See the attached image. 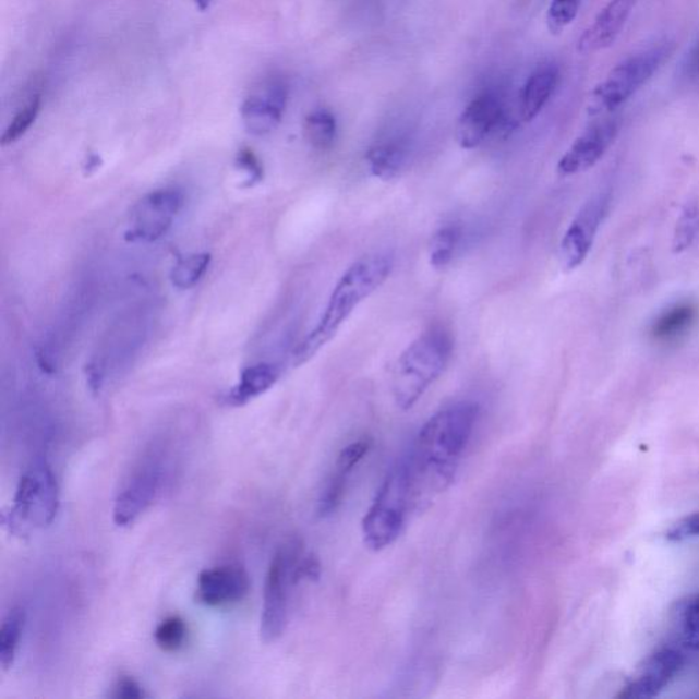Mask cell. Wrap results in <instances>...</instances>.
<instances>
[{
	"mask_svg": "<svg viewBox=\"0 0 699 699\" xmlns=\"http://www.w3.org/2000/svg\"><path fill=\"white\" fill-rule=\"evenodd\" d=\"M479 413V405L462 400L438 410L422 425L405 458L414 511H420L454 484Z\"/></svg>",
	"mask_w": 699,
	"mask_h": 699,
	"instance_id": "6da1fadb",
	"label": "cell"
},
{
	"mask_svg": "<svg viewBox=\"0 0 699 699\" xmlns=\"http://www.w3.org/2000/svg\"><path fill=\"white\" fill-rule=\"evenodd\" d=\"M394 267L395 254L389 251L367 253L351 263L336 281L316 327L297 347L294 366L306 364L324 349L351 313L386 284Z\"/></svg>",
	"mask_w": 699,
	"mask_h": 699,
	"instance_id": "7a4b0ae2",
	"label": "cell"
},
{
	"mask_svg": "<svg viewBox=\"0 0 699 699\" xmlns=\"http://www.w3.org/2000/svg\"><path fill=\"white\" fill-rule=\"evenodd\" d=\"M454 341L446 329L433 327L406 347L394 366L391 389L399 409H413L446 372Z\"/></svg>",
	"mask_w": 699,
	"mask_h": 699,
	"instance_id": "3957f363",
	"label": "cell"
},
{
	"mask_svg": "<svg viewBox=\"0 0 699 699\" xmlns=\"http://www.w3.org/2000/svg\"><path fill=\"white\" fill-rule=\"evenodd\" d=\"M414 511L408 465L405 458L388 471L375 501L362 520L364 543L371 551H383L402 534L408 517Z\"/></svg>",
	"mask_w": 699,
	"mask_h": 699,
	"instance_id": "277c9868",
	"label": "cell"
},
{
	"mask_svg": "<svg viewBox=\"0 0 699 699\" xmlns=\"http://www.w3.org/2000/svg\"><path fill=\"white\" fill-rule=\"evenodd\" d=\"M171 474L170 454L162 444L146 449L113 503L112 518L119 528L133 525L148 511L165 490Z\"/></svg>",
	"mask_w": 699,
	"mask_h": 699,
	"instance_id": "5b68a950",
	"label": "cell"
},
{
	"mask_svg": "<svg viewBox=\"0 0 699 699\" xmlns=\"http://www.w3.org/2000/svg\"><path fill=\"white\" fill-rule=\"evenodd\" d=\"M303 554L302 543L291 539L276 550L265 578L260 637L264 643H274L284 636L289 623L290 594L296 587L294 570Z\"/></svg>",
	"mask_w": 699,
	"mask_h": 699,
	"instance_id": "8992f818",
	"label": "cell"
},
{
	"mask_svg": "<svg viewBox=\"0 0 699 699\" xmlns=\"http://www.w3.org/2000/svg\"><path fill=\"white\" fill-rule=\"evenodd\" d=\"M670 43H659L623 59L606 75L603 83L595 86L592 94V112H612L631 99L671 56Z\"/></svg>",
	"mask_w": 699,
	"mask_h": 699,
	"instance_id": "52a82bcc",
	"label": "cell"
},
{
	"mask_svg": "<svg viewBox=\"0 0 699 699\" xmlns=\"http://www.w3.org/2000/svg\"><path fill=\"white\" fill-rule=\"evenodd\" d=\"M13 503L9 514L12 532L24 534L31 528H45L53 522L59 508V487L46 460H36L21 475Z\"/></svg>",
	"mask_w": 699,
	"mask_h": 699,
	"instance_id": "ba28073f",
	"label": "cell"
},
{
	"mask_svg": "<svg viewBox=\"0 0 699 699\" xmlns=\"http://www.w3.org/2000/svg\"><path fill=\"white\" fill-rule=\"evenodd\" d=\"M610 204V191H600L579 209L562 238L559 260L563 269L574 270L581 267L592 251L595 236L608 213Z\"/></svg>",
	"mask_w": 699,
	"mask_h": 699,
	"instance_id": "9c48e42d",
	"label": "cell"
},
{
	"mask_svg": "<svg viewBox=\"0 0 699 699\" xmlns=\"http://www.w3.org/2000/svg\"><path fill=\"white\" fill-rule=\"evenodd\" d=\"M185 196L173 188L146 194L140 200L132 213V227L128 232L130 241L152 242L166 236L171 229L173 219L181 213Z\"/></svg>",
	"mask_w": 699,
	"mask_h": 699,
	"instance_id": "30bf717a",
	"label": "cell"
},
{
	"mask_svg": "<svg viewBox=\"0 0 699 699\" xmlns=\"http://www.w3.org/2000/svg\"><path fill=\"white\" fill-rule=\"evenodd\" d=\"M685 658L679 650L660 648L638 666L630 682L620 691L623 699H648L659 696L675 676L679 674Z\"/></svg>",
	"mask_w": 699,
	"mask_h": 699,
	"instance_id": "8fae6325",
	"label": "cell"
},
{
	"mask_svg": "<svg viewBox=\"0 0 699 699\" xmlns=\"http://www.w3.org/2000/svg\"><path fill=\"white\" fill-rule=\"evenodd\" d=\"M619 133L616 119H603L589 126L574 141L570 148L557 162V172L562 177H573L590 170L603 159Z\"/></svg>",
	"mask_w": 699,
	"mask_h": 699,
	"instance_id": "7c38bea8",
	"label": "cell"
},
{
	"mask_svg": "<svg viewBox=\"0 0 699 699\" xmlns=\"http://www.w3.org/2000/svg\"><path fill=\"white\" fill-rule=\"evenodd\" d=\"M289 89L284 81L270 80L249 96L241 107L242 122L253 135H267L279 126L286 111Z\"/></svg>",
	"mask_w": 699,
	"mask_h": 699,
	"instance_id": "4fadbf2b",
	"label": "cell"
},
{
	"mask_svg": "<svg viewBox=\"0 0 699 699\" xmlns=\"http://www.w3.org/2000/svg\"><path fill=\"white\" fill-rule=\"evenodd\" d=\"M251 590V577L241 565H224L200 573L196 598L207 606L240 603Z\"/></svg>",
	"mask_w": 699,
	"mask_h": 699,
	"instance_id": "5bb4252c",
	"label": "cell"
},
{
	"mask_svg": "<svg viewBox=\"0 0 699 699\" xmlns=\"http://www.w3.org/2000/svg\"><path fill=\"white\" fill-rule=\"evenodd\" d=\"M503 119V106L495 95L475 97L460 113L455 138L460 148L475 149L501 126Z\"/></svg>",
	"mask_w": 699,
	"mask_h": 699,
	"instance_id": "9a60e30c",
	"label": "cell"
},
{
	"mask_svg": "<svg viewBox=\"0 0 699 699\" xmlns=\"http://www.w3.org/2000/svg\"><path fill=\"white\" fill-rule=\"evenodd\" d=\"M638 2L639 0H610L593 24L583 32L578 41L579 52L593 53L614 45Z\"/></svg>",
	"mask_w": 699,
	"mask_h": 699,
	"instance_id": "2e32d148",
	"label": "cell"
},
{
	"mask_svg": "<svg viewBox=\"0 0 699 699\" xmlns=\"http://www.w3.org/2000/svg\"><path fill=\"white\" fill-rule=\"evenodd\" d=\"M280 371L278 366L262 362V364L246 367L241 373L240 382L226 395V403L230 406H243L260 395L269 391L279 381Z\"/></svg>",
	"mask_w": 699,
	"mask_h": 699,
	"instance_id": "e0dca14e",
	"label": "cell"
},
{
	"mask_svg": "<svg viewBox=\"0 0 699 699\" xmlns=\"http://www.w3.org/2000/svg\"><path fill=\"white\" fill-rule=\"evenodd\" d=\"M698 317V308L690 301H682L666 308L650 325V336L659 344H670L690 330Z\"/></svg>",
	"mask_w": 699,
	"mask_h": 699,
	"instance_id": "ac0fdd59",
	"label": "cell"
},
{
	"mask_svg": "<svg viewBox=\"0 0 699 699\" xmlns=\"http://www.w3.org/2000/svg\"><path fill=\"white\" fill-rule=\"evenodd\" d=\"M557 81H559V72L554 67L540 68L538 72L530 75L525 85L522 105H520L525 122H532L544 110L546 103L554 95Z\"/></svg>",
	"mask_w": 699,
	"mask_h": 699,
	"instance_id": "d6986e66",
	"label": "cell"
},
{
	"mask_svg": "<svg viewBox=\"0 0 699 699\" xmlns=\"http://www.w3.org/2000/svg\"><path fill=\"white\" fill-rule=\"evenodd\" d=\"M365 161L372 176L378 180H397L408 161V150L397 141H387L371 146L366 152Z\"/></svg>",
	"mask_w": 699,
	"mask_h": 699,
	"instance_id": "ffe728a7",
	"label": "cell"
},
{
	"mask_svg": "<svg viewBox=\"0 0 699 699\" xmlns=\"http://www.w3.org/2000/svg\"><path fill=\"white\" fill-rule=\"evenodd\" d=\"M25 622L26 612L23 606H14L4 616L0 627V668L3 672H8L14 664Z\"/></svg>",
	"mask_w": 699,
	"mask_h": 699,
	"instance_id": "44dd1931",
	"label": "cell"
},
{
	"mask_svg": "<svg viewBox=\"0 0 699 699\" xmlns=\"http://www.w3.org/2000/svg\"><path fill=\"white\" fill-rule=\"evenodd\" d=\"M699 237V188L690 194L676 220L672 236V252L685 253Z\"/></svg>",
	"mask_w": 699,
	"mask_h": 699,
	"instance_id": "7402d4cb",
	"label": "cell"
},
{
	"mask_svg": "<svg viewBox=\"0 0 699 699\" xmlns=\"http://www.w3.org/2000/svg\"><path fill=\"white\" fill-rule=\"evenodd\" d=\"M460 240H462V227L454 224L441 227L431 237L430 245H427V254H430L432 267L436 269L446 268L453 262Z\"/></svg>",
	"mask_w": 699,
	"mask_h": 699,
	"instance_id": "603a6c76",
	"label": "cell"
},
{
	"mask_svg": "<svg viewBox=\"0 0 699 699\" xmlns=\"http://www.w3.org/2000/svg\"><path fill=\"white\" fill-rule=\"evenodd\" d=\"M305 138L314 149L327 150L334 145L336 140V119L327 110H317L309 113L303 124Z\"/></svg>",
	"mask_w": 699,
	"mask_h": 699,
	"instance_id": "cb8c5ba5",
	"label": "cell"
},
{
	"mask_svg": "<svg viewBox=\"0 0 699 699\" xmlns=\"http://www.w3.org/2000/svg\"><path fill=\"white\" fill-rule=\"evenodd\" d=\"M210 264L209 253H194L178 260L172 268V285L180 290H189L196 286L207 273Z\"/></svg>",
	"mask_w": 699,
	"mask_h": 699,
	"instance_id": "d4e9b609",
	"label": "cell"
},
{
	"mask_svg": "<svg viewBox=\"0 0 699 699\" xmlns=\"http://www.w3.org/2000/svg\"><path fill=\"white\" fill-rule=\"evenodd\" d=\"M155 642L162 652L176 653L183 648L188 638V625L180 615L166 617L157 625L154 634Z\"/></svg>",
	"mask_w": 699,
	"mask_h": 699,
	"instance_id": "484cf974",
	"label": "cell"
},
{
	"mask_svg": "<svg viewBox=\"0 0 699 699\" xmlns=\"http://www.w3.org/2000/svg\"><path fill=\"white\" fill-rule=\"evenodd\" d=\"M350 471L345 469L336 468L333 475L329 477L327 484L322 492V496L318 498L317 513L320 517H329L333 515L336 509L344 501L347 480H349Z\"/></svg>",
	"mask_w": 699,
	"mask_h": 699,
	"instance_id": "4316f807",
	"label": "cell"
},
{
	"mask_svg": "<svg viewBox=\"0 0 699 699\" xmlns=\"http://www.w3.org/2000/svg\"><path fill=\"white\" fill-rule=\"evenodd\" d=\"M41 108V97L36 95L26 103L24 108H21L17 116L14 117L12 123L9 124L7 132L2 135V145H9L19 141L23 135L28 132L32 124L35 123L37 116H39Z\"/></svg>",
	"mask_w": 699,
	"mask_h": 699,
	"instance_id": "83f0119b",
	"label": "cell"
},
{
	"mask_svg": "<svg viewBox=\"0 0 699 699\" xmlns=\"http://www.w3.org/2000/svg\"><path fill=\"white\" fill-rule=\"evenodd\" d=\"M582 0H551L546 23L551 34L565 31L577 19Z\"/></svg>",
	"mask_w": 699,
	"mask_h": 699,
	"instance_id": "f1b7e54d",
	"label": "cell"
},
{
	"mask_svg": "<svg viewBox=\"0 0 699 699\" xmlns=\"http://www.w3.org/2000/svg\"><path fill=\"white\" fill-rule=\"evenodd\" d=\"M237 167L245 172L243 188H253L264 180V168L251 149H242L237 156Z\"/></svg>",
	"mask_w": 699,
	"mask_h": 699,
	"instance_id": "f546056e",
	"label": "cell"
},
{
	"mask_svg": "<svg viewBox=\"0 0 699 699\" xmlns=\"http://www.w3.org/2000/svg\"><path fill=\"white\" fill-rule=\"evenodd\" d=\"M679 620L683 632L691 643H699V598L682 605Z\"/></svg>",
	"mask_w": 699,
	"mask_h": 699,
	"instance_id": "4dcf8cb0",
	"label": "cell"
},
{
	"mask_svg": "<svg viewBox=\"0 0 699 699\" xmlns=\"http://www.w3.org/2000/svg\"><path fill=\"white\" fill-rule=\"evenodd\" d=\"M371 446L370 441H359L349 444V446L341 449L338 459H336V468L345 469L353 473L357 466H359L361 460L370 453Z\"/></svg>",
	"mask_w": 699,
	"mask_h": 699,
	"instance_id": "1f68e13d",
	"label": "cell"
},
{
	"mask_svg": "<svg viewBox=\"0 0 699 699\" xmlns=\"http://www.w3.org/2000/svg\"><path fill=\"white\" fill-rule=\"evenodd\" d=\"M665 538L670 541L699 538V513L687 515V517L677 520L665 533Z\"/></svg>",
	"mask_w": 699,
	"mask_h": 699,
	"instance_id": "d6a6232c",
	"label": "cell"
},
{
	"mask_svg": "<svg viewBox=\"0 0 699 699\" xmlns=\"http://www.w3.org/2000/svg\"><path fill=\"white\" fill-rule=\"evenodd\" d=\"M322 576V565L316 556L312 554H302L298 559L294 570L296 583L302 581H318Z\"/></svg>",
	"mask_w": 699,
	"mask_h": 699,
	"instance_id": "836d02e7",
	"label": "cell"
},
{
	"mask_svg": "<svg viewBox=\"0 0 699 699\" xmlns=\"http://www.w3.org/2000/svg\"><path fill=\"white\" fill-rule=\"evenodd\" d=\"M111 697L117 699H141L148 696L132 676H121L112 688Z\"/></svg>",
	"mask_w": 699,
	"mask_h": 699,
	"instance_id": "e575fe53",
	"label": "cell"
},
{
	"mask_svg": "<svg viewBox=\"0 0 699 699\" xmlns=\"http://www.w3.org/2000/svg\"><path fill=\"white\" fill-rule=\"evenodd\" d=\"M682 74L690 83H699V36L683 59Z\"/></svg>",
	"mask_w": 699,
	"mask_h": 699,
	"instance_id": "d590c367",
	"label": "cell"
},
{
	"mask_svg": "<svg viewBox=\"0 0 699 699\" xmlns=\"http://www.w3.org/2000/svg\"><path fill=\"white\" fill-rule=\"evenodd\" d=\"M100 166V157L94 156L89 157L88 165H86L85 170L88 172L96 171Z\"/></svg>",
	"mask_w": 699,
	"mask_h": 699,
	"instance_id": "8d00e7d4",
	"label": "cell"
},
{
	"mask_svg": "<svg viewBox=\"0 0 699 699\" xmlns=\"http://www.w3.org/2000/svg\"><path fill=\"white\" fill-rule=\"evenodd\" d=\"M193 2L196 3V7L202 10V12H205L213 0H193Z\"/></svg>",
	"mask_w": 699,
	"mask_h": 699,
	"instance_id": "74e56055",
	"label": "cell"
}]
</instances>
